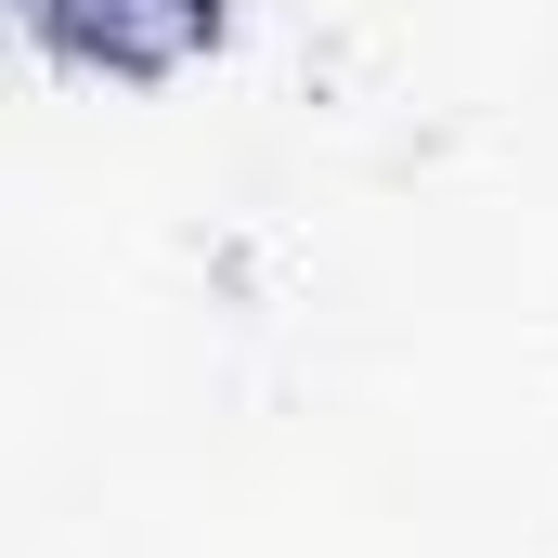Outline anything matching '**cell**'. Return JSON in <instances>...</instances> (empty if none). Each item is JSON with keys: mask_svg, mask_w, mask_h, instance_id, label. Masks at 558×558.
<instances>
[{"mask_svg": "<svg viewBox=\"0 0 558 558\" xmlns=\"http://www.w3.org/2000/svg\"><path fill=\"white\" fill-rule=\"evenodd\" d=\"M39 26L65 52H92L105 78H156V65H182L221 26V0H39Z\"/></svg>", "mask_w": 558, "mask_h": 558, "instance_id": "6da1fadb", "label": "cell"}]
</instances>
